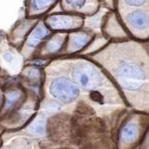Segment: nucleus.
Segmentation results:
<instances>
[{
	"instance_id": "2",
	"label": "nucleus",
	"mask_w": 149,
	"mask_h": 149,
	"mask_svg": "<svg viewBox=\"0 0 149 149\" xmlns=\"http://www.w3.org/2000/svg\"><path fill=\"white\" fill-rule=\"evenodd\" d=\"M149 127V114L136 111L127 114L116 133L117 148H136L143 140Z\"/></svg>"
},
{
	"instance_id": "14",
	"label": "nucleus",
	"mask_w": 149,
	"mask_h": 149,
	"mask_svg": "<svg viewBox=\"0 0 149 149\" xmlns=\"http://www.w3.org/2000/svg\"><path fill=\"white\" fill-rule=\"evenodd\" d=\"M20 97H21L20 92H11L10 93H8V95H7V100H6V109H13V107L17 104Z\"/></svg>"
},
{
	"instance_id": "12",
	"label": "nucleus",
	"mask_w": 149,
	"mask_h": 149,
	"mask_svg": "<svg viewBox=\"0 0 149 149\" xmlns=\"http://www.w3.org/2000/svg\"><path fill=\"white\" fill-rule=\"evenodd\" d=\"M29 131L32 134H35V135H44L45 132H46V119H45V117L42 116V115L37 117L31 123L30 127H29Z\"/></svg>"
},
{
	"instance_id": "1",
	"label": "nucleus",
	"mask_w": 149,
	"mask_h": 149,
	"mask_svg": "<svg viewBox=\"0 0 149 149\" xmlns=\"http://www.w3.org/2000/svg\"><path fill=\"white\" fill-rule=\"evenodd\" d=\"M129 109L149 114V40L109 41L93 56Z\"/></svg>"
},
{
	"instance_id": "10",
	"label": "nucleus",
	"mask_w": 149,
	"mask_h": 149,
	"mask_svg": "<svg viewBox=\"0 0 149 149\" xmlns=\"http://www.w3.org/2000/svg\"><path fill=\"white\" fill-rule=\"evenodd\" d=\"M65 40H66V35L58 34L52 37L51 39L48 41L46 45V51L49 54H56V53L60 52L62 48L64 46Z\"/></svg>"
},
{
	"instance_id": "9",
	"label": "nucleus",
	"mask_w": 149,
	"mask_h": 149,
	"mask_svg": "<svg viewBox=\"0 0 149 149\" xmlns=\"http://www.w3.org/2000/svg\"><path fill=\"white\" fill-rule=\"evenodd\" d=\"M49 35H50V29L43 23L38 24L34 28V30L32 31V33L29 35L27 39V46L29 48H32V49L39 47L41 43L46 39Z\"/></svg>"
},
{
	"instance_id": "5",
	"label": "nucleus",
	"mask_w": 149,
	"mask_h": 149,
	"mask_svg": "<svg viewBox=\"0 0 149 149\" xmlns=\"http://www.w3.org/2000/svg\"><path fill=\"white\" fill-rule=\"evenodd\" d=\"M102 30L104 37L109 41H122L131 38L124 26L122 25L115 10H110L104 18Z\"/></svg>"
},
{
	"instance_id": "17",
	"label": "nucleus",
	"mask_w": 149,
	"mask_h": 149,
	"mask_svg": "<svg viewBox=\"0 0 149 149\" xmlns=\"http://www.w3.org/2000/svg\"><path fill=\"white\" fill-rule=\"evenodd\" d=\"M4 59H5V61H7V62H10L12 60V56L9 54V53H6V54L4 55Z\"/></svg>"
},
{
	"instance_id": "11",
	"label": "nucleus",
	"mask_w": 149,
	"mask_h": 149,
	"mask_svg": "<svg viewBox=\"0 0 149 149\" xmlns=\"http://www.w3.org/2000/svg\"><path fill=\"white\" fill-rule=\"evenodd\" d=\"M113 10L120 7H140L149 6V0H112Z\"/></svg>"
},
{
	"instance_id": "15",
	"label": "nucleus",
	"mask_w": 149,
	"mask_h": 149,
	"mask_svg": "<svg viewBox=\"0 0 149 149\" xmlns=\"http://www.w3.org/2000/svg\"><path fill=\"white\" fill-rule=\"evenodd\" d=\"M41 78V72L37 69H32L29 72V79L32 81H39Z\"/></svg>"
},
{
	"instance_id": "7",
	"label": "nucleus",
	"mask_w": 149,
	"mask_h": 149,
	"mask_svg": "<svg viewBox=\"0 0 149 149\" xmlns=\"http://www.w3.org/2000/svg\"><path fill=\"white\" fill-rule=\"evenodd\" d=\"M63 5L69 11L93 14L98 9L100 2L98 0H63Z\"/></svg>"
},
{
	"instance_id": "8",
	"label": "nucleus",
	"mask_w": 149,
	"mask_h": 149,
	"mask_svg": "<svg viewBox=\"0 0 149 149\" xmlns=\"http://www.w3.org/2000/svg\"><path fill=\"white\" fill-rule=\"evenodd\" d=\"M95 36L88 32L73 33L69 37L68 51L70 53H76L86 48L93 40Z\"/></svg>"
},
{
	"instance_id": "4",
	"label": "nucleus",
	"mask_w": 149,
	"mask_h": 149,
	"mask_svg": "<svg viewBox=\"0 0 149 149\" xmlns=\"http://www.w3.org/2000/svg\"><path fill=\"white\" fill-rule=\"evenodd\" d=\"M80 92L81 88L76 81L64 76L54 79L49 86L50 95L63 103L74 102L80 95Z\"/></svg>"
},
{
	"instance_id": "18",
	"label": "nucleus",
	"mask_w": 149,
	"mask_h": 149,
	"mask_svg": "<svg viewBox=\"0 0 149 149\" xmlns=\"http://www.w3.org/2000/svg\"><path fill=\"white\" fill-rule=\"evenodd\" d=\"M2 37H3V35H2V32H1V31H0V41H1Z\"/></svg>"
},
{
	"instance_id": "3",
	"label": "nucleus",
	"mask_w": 149,
	"mask_h": 149,
	"mask_svg": "<svg viewBox=\"0 0 149 149\" xmlns=\"http://www.w3.org/2000/svg\"><path fill=\"white\" fill-rule=\"evenodd\" d=\"M114 10L131 38L149 40V6L120 7Z\"/></svg>"
},
{
	"instance_id": "16",
	"label": "nucleus",
	"mask_w": 149,
	"mask_h": 149,
	"mask_svg": "<svg viewBox=\"0 0 149 149\" xmlns=\"http://www.w3.org/2000/svg\"><path fill=\"white\" fill-rule=\"evenodd\" d=\"M139 148H149V127L146 131L145 135H144V138L143 140L141 141V143L139 144L138 146Z\"/></svg>"
},
{
	"instance_id": "6",
	"label": "nucleus",
	"mask_w": 149,
	"mask_h": 149,
	"mask_svg": "<svg viewBox=\"0 0 149 149\" xmlns=\"http://www.w3.org/2000/svg\"><path fill=\"white\" fill-rule=\"evenodd\" d=\"M84 19L79 15H52L47 19V26L54 30H74L83 25Z\"/></svg>"
},
{
	"instance_id": "13",
	"label": "nucleus",
	"mask_w": 149,
	"mask_h": 149,
	"mask_svg": "<svg viewBox=\"0 0 149 149\" xmlns=\"http://www.w3.org/2000/svg\"><path fill=\"white\" fill-rule=\"evenodd\" d=\"M56 2V0H31V8L34 11H43L48 9Z\"/></svg>"
}]
</instances>
